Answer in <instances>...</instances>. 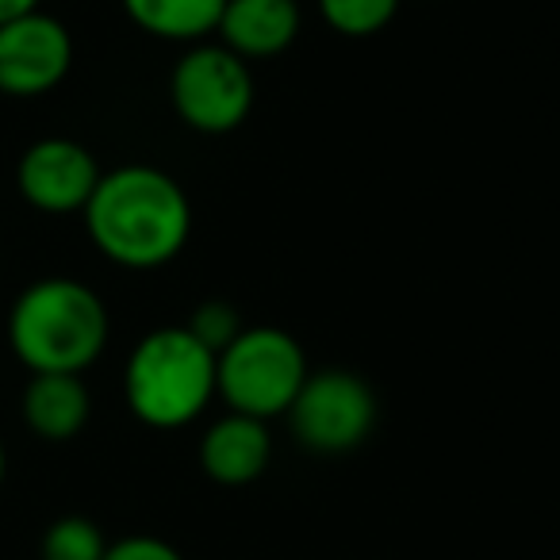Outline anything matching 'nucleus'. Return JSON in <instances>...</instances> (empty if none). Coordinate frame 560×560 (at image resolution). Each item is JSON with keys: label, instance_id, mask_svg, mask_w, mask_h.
<instances>
[{"label": "nucleus", "instance_id": "obj_9", "mask_svg": "<svg viewBox=\"0 0 560 560\" xmlns=\"http://www.w3.org/2000/svg\"><path fill=\"white\" fill-rule=\"evenodd\" d=\"M272 457V438L265 419L254 415H223L219 422H211L208 434L200 438V465L223 488H242L254 483L257 476L269 468Z\"/></svg>", "mask_w": 560, "mask_h": 560}, {"label": "nucleus", "instance_id": "obj_5", "mask_svg": "<svg viewBox=\"0 0 560 560\" xmlns=\"http://www.w3.org/2000/svg\"><path fill=\"white\" fill-rule=\"evenodd\" d=\"M177 116L200 135H231L254 108V73L249 62L223 43H196L170 78Z\"/></svg>", "mask_w": 560, "mask_h": 560}, {"label": "nucleus", "instance_id": "obj_16", "mask_svg": "<svg viewBox=\"0 0 560 560\" xmlns=\"http://www.w3.org/2000/svg\"><path fill=\"white\" fill-rule=\"evenodd\" d=\"M104 560H185L170 541L150 534H135V537H119L104 549Z\"/></svg>", "mask_w": 560, "mask_h": 560}, {"label": "nucleus", "instance_id": "obj_17", "mask_svg": "<svg viewBox=\"0 0 560 560\" xmlns=\"http://www.w3.org/2000/svg\"><path fill=\"white\" fill-rule=\"evenodd\" d=\"M39 4L43 0H0V24L27 16V12H39Z\"/></svg>", "mask_w": 560, "mask_h": 560}, {"label": "nucleus", "instance_id": "obj_6", "mask_svg": "<svg viewBox=\"0 0 560 560\" xmlns=\"http://www.w3.org/2000/svg\"><path fill=\"white\" fill-rule=\"evenodd\" d=\"M292 434L312 453L358 450L376 427V396L358 373L323 369L307 373L289 407Z\"/></svg>", "mask_w": 560, "mask_h": 560}, {"label": "nucleus", "instance_id": "obj_11", "mask_svg": "<svg viewBox=\"0 0 560 560\" xmlns=\"http://www.w3.org/2000/svg\"><path fill=\"white\" fill-rule=\"evenodd\" d=\"M24 422L43 442H73L93 415V396L78 373H35L24 388Z\"/></svg>", "mask_w": 560, "mask_h": 560}, {"label": "nucleus", "instance_id": "obj_14", "mask_svg": "<svg viewBox=\"0 0 560 560\" xmlns=\"http://www.w3.org/2000/svg\"><path fill=\"white\" fill-rule=\"evenodd\" d=\"M319 12L338 35L369 39L384 32L399 12V0H319Z\"/></svg>", "mask_w": 560, "mask_h": 560}, {"label": "nucleus", "instance_id": "obj_4", "mask_svg": "<svg viewBox=\"0 0 560 560\" xmlns=\"http://www.w3.org/2000/svg\"><path fill=\"white\" fill-rule=\"evenodd\" d=\"M304 381V350L289 330L277 327H242L238 338L215 358V392L226 407L265 422L289 415Z\"/></svg>", "mask_w": 560, "mask_h": 560}, {"label": "nucleus", "instance_id": "obj_18", "mask_svg": "<svg viewBox=\"0 0 560 560\" xmlns=\"http://www.w3.org/2000/svg\"><path fill=\"white\" fill-rule=\"evenodd\" d=\"M4 476H9V450H4V438H0V488H4Z\"/></svg>", "mask_w": 560, "mask_h": 560}, {"label": "nucleus", "instance_id": "obj_12", "mask_svg": "<svg viewBox=\"0 0 560 560\" xmlns=\"http://www.w3.org/2000/svg\"><path fill=\"white\" fill-rule=\"evenodd\" d=\"M223 9L226 0H124L135 27L170 43H200L219 27Z\"/></svg>", "mask_w": 560, "mask_h": 560}, {"label": "nucleus", "instance_id": "obj_15", "mask_svg": "<svg viewBox=\"0 0 560 560\" xmlns=\"http://www.w3.org/2000/svg\"><path fill=\"white\" fill-rule=\"evenodd\" d=\"M185 327L192 330V335L219 358V353H223L226 346L238 338L242 323H238V312H234L231 304H223V300H208V304L196 307L192 319H188Z\"/></svg>", "mask_w": 560, "mask_h": 560}, {"label": "nucleus", "instance_id": "obj_7", "mask_svg": "<svg viewBox=\"0 0 560 560\" xmlns=\"http://www.w3.org/2000/svg\"><path fill=\"white\" fill-rule=\"evenodd\" d=\"M73 66V39L62 20L27 12L0 24V93L32 101L66 81Z\"/></svg>", "mask_w": 560, "mask_h": 560}, {"label": "nucleus", "instance_id": "obj_2", "mask_svg": "<svg viewBox=\"0 0 560 560\" xmlns=\"http://www.w3.org/2000/svg\"><path fill=\"white\" fill-rule=\"evenodd\" d=\"M9 346L32 373H85L108 346V307L73 277L27 284L9 312Z\"/></svg>", "mask_w": 560, "mask_h": 560}, {"label": "nucleus", "instance_id": "obj_13", "mask_svg": "<svg viewBox=\"0 0 560 560\" xmlns=\"http://www.w3.org/2000/svg\"><path fill=\"white\" fill-rule=\"evenodd\" d=\"M104 549L108 541H104L101 526L81 514L50 522L43 534V560H104Z\"/></svg>", "mask_w": 560, "mask_h": 560}, {"label": "nucleus", "instance_id": "obj_8", "mask_svg": "<svg viewBox=\"0 0 560 560\" xmlns=\"http://www.w3.org/2000/svg\"><path fill=\"white\" fill-rule=\"evenodd\" d=\"M96 185H101V165L73 139H39L20 154L16 188L35 211L47 215L85 211Z\"/></svg>", "mask_w": 560, "mask_h": 560}, {"label": "nucleus", "instance_id": "obj_3", "mask_svg": "<svg viewBox=\"0 0 560 560\" xmlns=\"http://www.w3.org/2000/svg\"><path fill=\"white\" fill-rule=\"evenodd\" d=\"M124 396L139 422L154 430L188 427L215 392V353L188 327L150 330L124 369Z\"/></svg>", "mask_w": 560, "mask_h": 560}, {"label": "nucleus", "instance_id": "obj_10", "mask_svg": "<svg viewBox=\"0 0 560 560\" xmlns=\"http://www.w3.org/2000/svg\"><path fill=\"white\" fill-rule=\"evenodd\" d=\"M300 4L296 0H226L215 35L226 50L238 58H277L296 43L300 35Z\"/></svg>", "mask_w": 560, "mask_h": 560}, {"label": "nucleus", "instance_id": "obj_1", "mask_svg": "<svg viewBox=\"0 0 560 560\" xmlns=\"http://www.w3.org/2000/svg\"><path fill=\"white\" fill-rule=\"evenodd\" d=\"M81 215L93 246L124 269L170 265L192 234V203L185 188L154 165H119L101 173V185Z\"/></svg>", "mask_w": 560, "mask_h": 560}]
</instances>
